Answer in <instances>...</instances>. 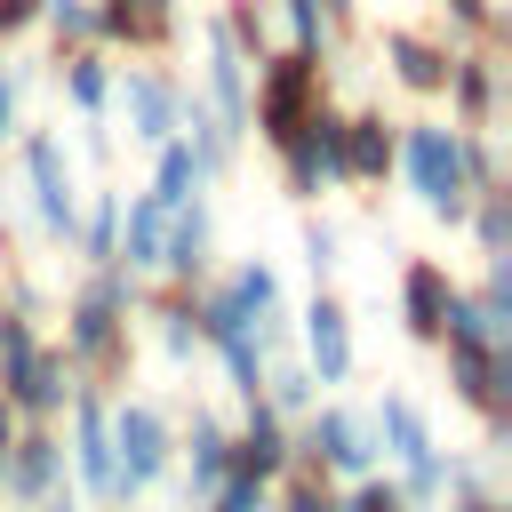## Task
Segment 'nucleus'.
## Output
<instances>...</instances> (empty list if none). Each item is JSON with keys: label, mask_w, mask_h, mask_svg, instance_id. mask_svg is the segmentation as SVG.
<instances>
[{"label": "nucleus", "mask_w": 512, "mask_h": 512, "mask_svg": "<svg viewBox=\"0 0 512 512\" xmlns=\"http://www.w3.org/2000/svg\"><path fill=\"white\" fill-rule=\"evenodd\" d=\"M104 424H112V504H128L136 488H152L168 472V424L152 400H120Z\"/></svg>", "instance_id": "obj_1"}, {"label": "nucleus", "mask_w": 512, "mask_h": 512, "mask_svg": "<svg viewBox=\"0 0 512 512\" xmlns=\"http://www.w3.org/2000/svg\"><path fill=\"white\" fill-rule=\"evenodd\" d=\"M400 160H408V176H416V200L432 208V216H464V160H456V128H408V144H400Z\"/></svg>", "instance_id": "obj_2"}, {"label": "nucleus", "mask_w": 512, "mask_h": 512, "mask_svg": "<svg viewBox=\"0 0 512 512\" xmlns=\"http://www.w3.org/2000/svg\"><path fill=\"white\" fill-rule=\"evenodd\" d=\"M376 416H384V440H392V456L408 464V496H416V504H440V488H448V480H440V456H432L424 408H416L408 392H384V408H376Z\"/></svg>", "instance_id": "obj_3"}, {"label": "nucleus", "mask_w": 512, "mask_h": 512, "mask_svg": "<svg viewBox=\"0 0 512 512\" xmlns=\"http://www.w3.org/2000/svg\"><path fill=\"white\" fill-rule=\"evenodd\" d=\"M288 184L296 192H320V184H344V120H328L320 104L296 120L288 136Z\"/></svg>", "instance_id": "obj_4"}, {"label": "nucleus", "mask_w": 512, "mask_h": 512, "mask_svg": "<svg viewBox=\"0 0 512 512\" xmlns=\"http://www.w3.org/2000/svg\"><path fill=\"white\" fill-rule=\"evenodd\" d=\"M32 208H40V232L48 240H72V176H64V144L56 136H32Z\"/></svg>", "instance_id": "obj_5"}, {"label": "nucleus", "mask_w": 512, "mask_h": 512, "mask_svg": "<svg viewBox=\"0 0 512 512\" xmlns=\"http://www.w3.org/2000/svg\"><path fill=\"white\" fill-rule=\"evenodd\" d=\"M304 112H312V56H280V64L264 72V136L288 144Z\"/></svg>", "instance_id": "obj_6"}, {"label": "nucleus", "mask_w": 512, "mask_h": 512, "mask_svg": "<svg viewBox=\"0 0 512 512\" xmlns=\"http://www.w3.org/2000/svg\"><path fill=\"white\" fill-rule=\"evenodd\" d=\"M208 96H216V120H224V128L248 120V64H240L232 24H208Z\"/></svg>", "instance_id": "obj_7"}, {"label": "nucleus", "mask_w": 512, "mask_h": 512, "mask_svg": "<svg viewBox=\"0 0 512 512\" xmlns=\"http://www.w3.org/2000/svg\"><path fill=\"white\" fill-rule=\"evenodd\" d=\"M304 360H312L320 384H344L352 376V328H344V312L328 296H312V312H304Z\"/></svg>", "instance_id": "obj_8"}, {"label": "nucleus", "mask_w": 512, "mask_h": 512, "mask_svg": "<svg viewBox=\"0 0 512 512\" xmlns=\"http://www.w3.org/2000/svg\"><path fill=\"white\" fill-rule=\"evenodd\" d=\"M120 112H128V136H144V144H160V136H176V88H160L152 72H128V88H120Z\"/></svg>", "instance_id": "obj_9"}, {"label": "nucleus", "mask_w": 512, "mask_h": 512, "mask_svg": "<svg viewBox=\"0 0 512 512\" xmlns=\"http://www.w3.org/2000/svg\"><path fill=\"white\" fill-rule=\"evenodd\" d=\"M72 464L96 496H112V424H104L96 400H80V416H72Z\"/></svg>", "instance_id": "obj_10"}, {"label": "nucleus", "mask_w": 512, "mask_h": 512, "mask_svg": "<svg viewBox=\"0 0 512 512\" xmlns=\"http://www.w3.org/2000/svg\"><path fill=\"white\" fill-rule=\"evenodd\" d=\"M168 216H176V224L160 232V264L192 280V272L208 264V208H200V192H192V200H184V208H168Z\"/></svg>", "instance_id": "obj_11"}, {"label": "nucleus", "mask_w": 512, "mask_h": 512, "mask_svg": "<svg viewBox=\"0 0 512 512\" xmlns=\"http://www.w3.org/2000/svg\"><path fill=\"white\" fill-rule=\"evenodd\" d=\"M120 304H128V280H96V288L72 304V352H104V344H112Z\"/></svg>", "instance_id": "obj_12"}, {"label": "nucleus", "mask_w": 512, "mask_h": 512, "mask_svg": "<svg viewBox=\"0 0 512 512\" xmlns=\"http://www.w3.org/2000/svg\"><path fill=\"white\" fill-rule=\"evenodd\" d=\"M304 448H320V464H336V472H368V424L344 416V408L312 416V440Z\"/></svg>", "instance_id": "obj_13"}, {"label": "nucleus", "mask_w": 512, "mask_h": 512, "mask_svg": "<svg viewBox=\"0 0 512 512\" xmlns=\"http://www.w3.org/2000/svg\"><path fill=\"white\" fill-rule=\"evenodd\" d=\"M280 456H288V440H280V416H272L264 400H248V432H240V448H232V472H256V480H272V472H280Z\"/></svg>", "instance_id": "obj_14"}, {"label": "nucleus", "mask_w": 512, "mask_h": 512, "mask_svg": "<svg viewBox=\"0 0 512 512\" xmlns=\"http://www.w3.org/2000/svg\"><path fill=\"white\" fill-rule=\"evenodd\" d=\"M400 312H408V328H416V336H440L448 272H440V264H408V280H400Z\"/></svg>", "instance_id": "obj_15"}, {"label": "nucleus", "mask_w": 512, "mask_h": 512, "mask_svg": "<svg viewBox=\"0 0 512 512\" xmlns=\"http://www.w3.org/2000/svg\"><path fill=\"white\" fill-rule=\"evenodd\" d=\"M200 168H208V160H200L192 144H176V136H160V168H152V200H160V208H184V200L200 192Z\"/></svg>", "instance_id": "obj_16"}, {"label": "nucleus", "mask_w": 512, "mask_h": 512, "mask_svg": "<svg viewBox=\"0 0 512 512\" xmlns=\"http://www.w3.org/2000/svg\"><path fill=\"white\" fill-rule=\"evenodd\" d=\"M160 232H168V208L144 192L128 208V232H112V256H128V272H144V264H160Z\"/></svg>", "instance_id": "obj_17"}, {"label": "nucleus", "mask_w": 512, "mask_h": 512, "mask_svg": "<svg viewBox=\"0 0 512 512\" xmlns=\"http://www.w3.org/2000/svg\"><path fill=\"white\" fill-rule=\"evenodd\" d=\"M56 456H64V448H56V440H40V432H32V440H8V464H0V480H8L16 496H40V488L56 480Z\"/></svg>", "instance_id": "obj_18"}, {"label": "nucleus", "mask_w": 512, "mask_h": 512, "mask_svg": "<svg viewBox=\"0 0 512 512\" xmlns=\"http://www.w3.org/2000/svg\"><path fill=\"white\" fill-rule=\"evenodd\" d=\"M384 56L400 64V80H408V88H424V96H432V88H448V56H440L432 40H416V32H392V40H384Z\"/></svg>", "instance_id": "obj_19"}, {"label": "nucleus", "mask_w": 512, "mask_h": 512, "mask_svg": "<svg viewBox=\"0 0 512 512\" xmlns=\"http://www.w3.org/2000/svg\"><path fill=\"white\" fill-rule=\"evenodd\" d=\"M392 168V136H384V120H344V176H384Z\"/></svg>", "instance_id": "obj_20"}, {"label": "nucleus", "mask_w": 512, "mask_h": 512, "mask_svg": "<svg viewBox=\"0 0 512 512\" xmlns=\"http://www.w3.org/2000/svg\"><path fill=\"white\" fill-rule=\"evenodd\" d=\"M96 32H120V40H160L168 32V0H112L96 16Z\"/></svg>", "instance_id": "obj_21"}, {"label": "nucleus", "mask_w": 512, "mask_h": 512, "mask_svg": "<svg viewBox=\"0 0 512 512\" xmlns=\"http://www.w3.org/2000/svg\"><path fill=\"white\" fill-rule=\"evenodd\" d=\"M224 472H232V440H224V432L200 416V424H192V496H208Z\"/></svg>", "instance_id": "obj_22"}, {"label": "nucleus", "mask_w": 512, "mask_h": 512, "mask_svg": "<svg viewBox=\"0 0 512 512\" xmlns=\"http://www.w3.org/2000/svg\"><path fill=\"white\" fill-rule=\"evenodd\" d=\"M64 88H72V104H80V112H104V96H112V80H104V64H96V56H72Z\"/></svg>", "instance_id": "obj_23"}, {"label": "nucleus", "mask_w": 512, "mask_h": 512, "mask_svg": "<svg viewBox=\"0 0 512 512\" xmlns=\"http://www.w3.org/2000/svg\"><path fill=\"white\" fill-rule=\"evenodd\" d=\"M208 504H216V512H264V480H256V472H224V480L208 488Z\"/></svg>", "instance_id": "obj_24"}, {"label": "nucleus", "mask_w": 512, "mask_h": 512, "mask_svg": "<svg viewBox=\"0 0 512 512\" xmlns=\"http://www.w3.org/2000/svg\"><path fill=\"white\" fill-rule=\"evenodd\" d=\"M112 232H120V200L104 192V200L88 208V224H80V240H88V256H112Z\"/></svg>", "instance_id": "obj_25"}, {"label": "nucleus", "mask_w": 512, "mask_h": 512, "mask_svg": "<svg viewBox=\"0 0 512 512\" xmlns=\"http://www.w3.org/2000/svg\"><path fill=\"white\" fill-rule=\"evenodd\" d=\"M304 400H312V368H296V360H288V368L272 376V400H264V408H304Z\"/></svg>", "instance_id": "obj_26"}, {"label": "nucleus", "mask_w": 512, "mask_h": 512, "mask_svg": "<svg viewBox=\"0 0 512 512\" xmlns=\"http://www.w3.org/2000/svg\"><path fill=\"white\" fill-rule=\"evenodd\" d=\"M280 8H288V24H296V40H304V56H312V48L328 40V24H320V0H280Z\"/></svg>", "instance_id": "obj_27"}, {"label": "nucleus", "mask_w": 512, "mask_h": 512, "mask_svg": "<svg viewBox=\"0 0 512 512\" xmlns=\"http://www.w3.org/2000/svg\"><path fill=\"white\" fill-rule=\"evenodd\" d=\"M48 24L72 32V40H88V32H96V8H80V0H48Z\"/></svg>", "instance_id": "obj_28"}, {"label": "nucleus", "mask_w": 512, "mask_h": 512, "mask_svg": "<svg viewBox=\"0 0 512 512\" xmlns=\"http://www.w3.org/2000/svg\"><path fill=\"white\" fill-rule=\"evenodd\" d=\"M448 80H456L464 112H488V72H480V64H448Z\"/></svg>", "instance_id": "obj_29"}, {"label": "nucleus", "mask_w": 512, "mask_h": 512, "mask_svg": "<svg viewBox=\"0 0 512 512\" xmlns=\"http://www.w3.org/2000/svg\"><path fill=\"white\" fill-rule=\"evenodd\" d=\"M504 240H512V224H504V200L488 192V208H480V248H488V256H504Z\"/></svg>", "instance_id": "obj_30"}, {"label": "nucleus", "mask_w": 512, "mask_h": 512, "mask_svg": "<svg viewBox=\"0 0 512 512\" xmlns=\"http://www.w3.org/2000/svg\"><path fill=\"white\" fill-rule=\"evenodd\" d=\"M304 264H312V272H336V232H328V224L304 232Z\"/></svg>", "instance_id": "obj_31"}, {"label": "nucleus", "mask_w": 512, "mask_h": 512, "mask_svg": "<svg viewBox=\"0 0 512 512\" xmlns=\"http://www.w3.org/2000/svg\"><path fill=\"white\" fill-rule=\"evenodd\" d=\"M352 512H400V488H384V480H368V488H360V504H352Z\"/></svg>", "instance_id": "obj_32"}, {"label": "nucleus", "mask_w": 512, "mask_h": 512, "mask_svg": "<svg viewBox=\"0 0 512 512\" xmlns=\"http://www.w3.org/2000/svg\"><path fill=\"white\" fill-rule=\"evenodd\" d=\"M160 344H168V352L184 360V352H192V320H184V312H168V328H160Z\"/></svg>", "instance_id": "obj_33"}, {"label": "nucleus", "mask_w": 512, "mask_h": 512, "mask_svg": "<svg viewBox=\"0 0 512 512\" xmlns=\"http://www.w3.org/2000/svg\"><path fill=\"white\" fill-rule=\"evenodd\" d=\"M40 16V0H0V32H16V24H32Z\"/></svg>", "instance_id": "obj_34"}, {"label": "nucleus", "mask_w": 512, "mask_h": 512, "mask_svg": "<svg viewBox=\"0 0 512 512\" xmlns=\"http://www.w3.org/2000/svg\"><path fill=\"white\" fill-rule=\"evenodd\" d=\"M320 504H328L320 488H296V496H288V512H320Z\"/></svg>", "instance_id": "obj_35"}, {"label": "nucleus", "mask_w": 512, "mask_h": 512, "mask_svg": "<svg viewBox=\"0 0 512 512\" xmlns=\"http://www.w3.org/2000/svg\"><path fill=\"white\" fill-rule=\"evenodd\" d=\"M448 8H456L464 24H488V0H448Z\"/></svg>", "instance_id": "obj_36"}, {"label": "nucleus", "mask_w": 512, "mask_h": 512, "mask_svg": "<svg viewBox=\"0 0 512 512\" xmlns=\"http://www.w3.org/2000/svg\"><path fill=\"white\" fill-rule=\"evenodd\" d=\"M8 440H16V424H8V408H0V464H8Z\"/></svg>", "instance_id": "obj_37"}, {"label": "nucleus", "mask_w": 512, "mask_h": 512, "mask_svg": "<svg viewBox=\"0 0 512 512\" xmlns=\"http://www.w3.org/2000/svg\"><path fill=\"white\" fill-rule=\"evenodd\" d=\"M0 136H8V80H0Z\"/></svg>", "instance_id": "obj_38"}, {"label": "nucleus", "mask_w": 512, "mask_h": 512, "mask_svg": "<svg viewBox=\"0 0 512 512\" xmlns=\"http://www.w3.org/2000/svg\"><path fill=\"white\" fill-rule=\"evenodd\" d=\"M320 512H352V504H320Z\"/></svg>", "instance_id": "obj_39"}, {"label": "nucleus", "mask_w": 512, "mask_h": 512, "mask_svg": "<svg viewBox=\"0 0 512 512\" xmlns=\"http://www.w3.org/2000/svg\"><path fill=\"white\" fill-rule=\"evenodd\" d=\"M328 8H352V0H328Z\"/></svg>", "instance_id": "obj_40"}]
</instances>
